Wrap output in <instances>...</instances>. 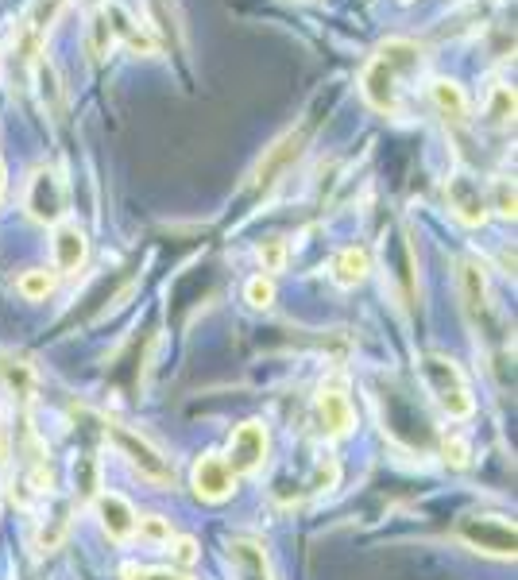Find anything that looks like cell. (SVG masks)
Wrapping results in <instances>:
<instances>
[{
    "mask_svg": "<svg viewBox=\"0 0 518 580\" xmlns=\"http://www.w3.org/2000/svg\"><path fill=\"white\" fill-rule=\"evenodd\" d=\"M418 70H422V47L410 39H387L364 66L360 89L375 113L399 116L403 113V82L414 78Z\"/></svg>",
    "mask_w": 518,
    "mask_h": 580,
    "instance_id": "cell-1",
    "label": "cell"
},
{
    "mask_svg": "<svg viewBox=\"0 0 518 580\" xmlns=\"http://www.w3.org/2000/svg\"><path fill=\"white\" fill-rule=\"evenodd\" d=\"M422 379L430 387V395L437 399V406L449 414V418H472L476 414V395L468 387V376L461 372V364L445 352H426L422 356Z\"/></svg>",
    "mask_w": 518,
    "mask_h": 580,
    "instance_id": "cell-2",
    "label": "cell"
},
{
    "mask_svg": "<svg viewBox=\"0 0 518 580\" xmlns=\"http://www.w3.org/2000/svg\"><path fill=\"white\" fill-rule=\"evenodd\" d=\"M105 434L113 441V449L124 457V464L147 480V484H155V488H171L174 484V461L159 449V445H151L144 434H136V430H128V426H105Z\"/></svg>",
    "mask_w": 518,
    "mask_h": 580,
    "instance_id": "cell-3",
    "label": "cell"
},
{
    "mask_svg": "<svg viewBox=\"0 0 518 580\" xmlns=\"http://www.w3.org/2000/svg\"><path fill=\"white\" fill-rule=\"evenodd\" d=\"M28 205L31 221H39V225H62L66 221V205H70V194H66V182H62V174L51 171V167H39V171L31 174L28 182Z\"/></svg>",
    "mask_w": 518,
    "mask_h": 580,
    "instance_id": "cell-4",
    "label": "cell"
},
{
    "mask_svg": "<svg viewBox=\"0 0 518 580\" xmlns=\"http://www.w3.org/2000/svg\"><path fill=\"white\" fill-rule=\"evenodd\" d=\"M461 538L491 557H515V522L503 515H468L461 519Z\"/></svg>",
    "mask_w": 518,
    "mask_h": 580,
    "instance_id": "cell-5",
    "label": "cell"
},
{
    "mask_svg": "<svg viewBox=\"0 0 518 580\" xmlns=\"http://www.w3.org/2000/svg\"><path fill=\"white\" fill-rule=\"evenodd\" d=\"M267 453H271V434L263 422H244L229 441V464L232 476H256L259 468L267 464Z\"/></svg>",
    "mask_w": 518,
    "mask_h": 580,
    "instance_id": "cell-6",
    "label": "cell"
},
{
    "mask_svg": "<svg viewBox=\"0 0 518 580\" xmlns=\"http://www.w3.org/2000/svg\"><path fill=\"white\" fill-rule=\"evenodd\" d=\"M66 0H35L28 8V16L16 24V35H12V47H16V55L24 58V62H35L39 51H43V39H47V31L55 24L58 8H62Z\"/></svg>",
    "mask_w": 518,
    "mask_h": 580,
    "instance_id": "cell-7",
    "label": "cell"
},
{
    "mask_svg": "<svg viewBox=\"0 0 518 580\" xmlns=\"http://www.w3.org/2000/svg\"><path fill=\"white\" fill-rule=\"evenodd\" d=\"M445 202H449V209L461 217L464 225H484L491 217V205H488V194L480 190V182L472 178V174H449V182H445Z\"/></svg>",
    "mask_w": 518,
    "mask_h": 580,
    "instance_id": "cell-8",
    "label": "cell"
},
{
    "mask_svg": "<svg viewBox=\"0 0 518 580\" xmlns=\"http://www.w3.org/2000/svg\"><path fill=\"white\" fill-rule=\"evenodd\" d=\"M457 279H461V298H464V314H468V321H472L476 329L488 333L491 294H488V275H484V267H480L476 260H464Z\"/></svg>",
    "mask_w": 518,
    "mask_h": 580,
    "instance_id": "cell-9",
    "label": "cell"
},
{
    "mask_svg": "<svg viewBox=\"0 0 518 580\" xmlns=\"http://www.w3.org/2000/svg\"><path fill=\"white\" fill-rule=\"evenodd\" d=\"M317 418H321V430L329 437H345L356 426V410L348 403L345 387L341 383H325L321 395H317Z\"/></svg>",
    "mask_w": 518,
    "mask_h": 580,
    "instance_id": "cell-10",
    "label": "cell"
},
{
    "mask_svg": "<svg viewBox=\"0 0 518 580\" xmlns=\"http://www.w3.org/2000/svg\"><path fill=\"white\" fill-rule=\"evenodd\" d=\"M232 488H236V476L229 472L225 457L205 453L202 461L194 464V492H198V499H205V503H221V499H229L232 495Z\"/></svg>",
    "mask_w": 518,
    "mask_h": 580,
    "instance_id": "cell-11",
    "label": "cell"
},
{
    "mask_svg": "<svg viewBox=\"0 0 518 580\" xmlns=\"http://www.w3.org/2000/svg\"><path fill=\"white\" fill-rule=\"evenodd\" d=\"M302 144H306V128H290V132H283L275 144L263 151V159H259L252 182H256V186H271V182H275V174L287 171V163L298 155V151H302Z\"/></svg>",
    "mask_w": 518,
    "mask_h": 580,
    "instance_id": "cell-12",
    "label": "cell"
},
{
    "mask_svg": "<svg viewBox=\"0 0 518 580\" xmlns=\"http://www.w3.org/2000/svg\"><path fill=\"white\" fill-rule=\"evenodd\" d=\"M229 565L236 580H275L271 557L256 538H229Z\"/></svg>",
    "mask_w": 518,
    "mask_h": 580,
    "instance_id": "cell-13",
    "label": "cell"
},
{
    "mask_svg": "<svg viewBox=\"0 0 518 580\" xmlns=\"http://www.w3.org/2000/svg\"><path fill=\"white\" fill-rule=\"evenodd\" d=\"M97 522H101V530L113 542H128L136 534V511H132V503L124 495L116 492L97 495Z\"/></svg>",
    "mask_w": 518,
    "mask_h": 580,
    "instance_id": "cell-14",
    "label": "cell"
},
{
    "mask_svg": "<svg viewBox=\"0 0 518 580\" xmlns=\"http://www.w3.org/2000/svg\"><path fill=\"white\" fill-rule=\"evenodd\" d=\"M51 248H55V267L58 271H66V275L82 271L89 244H86V232L78 229V225H70V221L55 225V240H51Z\"/></svg>",
    "mask_w": 518,
    "mask_h": 580,
    "instance_id": "cell-15",
    "label": "cell"
},
{
    "mask_svg": "<svg viewBox=\"0 0 518 580\" xmlns=\"http://www.w3.org/2000/svg\"><path fill=\"white\" fill-rule=\"evenodd\" d=\"M35 86H39V101H43V109L62 120L66 116V89L58 82V70L55 62H47V58H35Z\"/></svg>",
    "mask_w": 518,
    "mask_h": 580,
    "instance_id": "cell-16",
    "label": "cell"
},
{
    "mask_svg": "<svg viewBox=\"0 0 518 580\" xmlns=\"http://www.w3.org/2000/svg\"><path fill=\"white\" fill-rule=\"evenodd\" d=\"M105 16H109V24H113V35L116 39H124L136 55H155V39L140 31V24L120 8V4H105Z\"/></svg>",
    "mask_w": 518,
    "mask_h": 580,
    "instance_id": "cell-17",
    "label": "cell"
},
{
    "mask_svg": "<svg viewBox=\"0 0 518 580\" xmlns=\"http://www.w3.org/2000/svg\"><path fill=\"white\" fill-rule=\"evenodd\" d=\"M368 271H372V256L364 248H345V252L333 256V279H337V287H360L368 279Z\"/></svg>",
    "mask_w": 518,
    "mask_h": 580,
    "instance_id": "cell-18",
    "label": "cell"
},
{
    "mask_svg": "<svg viewBox=\"0 0 518 580\" xmlns=\"http://www.w3.org/2000/svg\"><path fill=\"white\" fill-rule=\"evenodd\" d=\"M430 97H433V105L441 109V116H445V120H453V124H464L468 113H472V109H468V97H464V89L457 86V82H445V78H441V82H433Z\"/></svg>",
    "mask_w": 518,
    "mask_h": 580,
    "instance_id": "cell-19",
    "label": "cell"
},
{
    "mask_svg": "<svg viewBox=\"0 0 518 580\" xmlns=\"http://www.w3.org/2000/svg\"><path fill=\"white\" fill-rule=\"evenodd\" d=\"M0 383H4V391L16 399L20 406L31 403V395H35V372H31L28 364H12V360H4L0 364Z\"/></svg>",
    "mask_w": 518,
    "mask_h": 580,
    "instance_id": "cell-20",
    "label": "cell"
},
{
    "mask_svg": "<svg viewBox=\"0 0 518 580\" xmlns=\"http://www.w3.org/2000/svg\"><path fill=\"white\" fill-rule=\"evenodd\" d=\"M116 35H113V24H109V16H105V8L89 20V31H86V51L93 62H105V55L113 51Z\"/></svg>",
    "mask_w": 518,
    "mask_h": 580,
    "instance_id": "cell-21",
    "label": "cell"
},
{
    "mask_svg": "<svg viewBox=\"0 0 518 580\" xmlns=\"http://www.w3.org/2000/svg\"><path fill=\"white\" fill-rule=\"evenodd\" d=\"M484 116H488V124H495V128H511L515 124V93H511V86L491 89V101L488 109H484Z\"/></svg>",
    "mask_w": 518,
    "mask_h": 580,
    "instance_id": "cell-22",
    "label": "cell"
},
{
    "mask_svg": "<svg viewBox=\"0 0 518 580\" xmlns=\"http://www.w3.org/2000/svg\"><path fill=\"white\" fill-rule=\"evenodd\" d=\"M16 290H20L28 302H43V298L55 290V271H47V267H31V271L20 275Z\"/></svg>",
    "mask_w": 518,
    "mask_h": 580,
    "instance_id": "cell-23",
    "label": "cell"
},
{
    "mask_svg": "<svg viewBox=\"0 0 518 580\" xmlns=\"http://www.w3.org/2000/svg\"><path fill=\"white\" fill-rule=\"evenodd\" d=\"M136 530H140V538L151 542V546H167L174 538L171 519H163V515H144V519H136Z\"/></svg>",
    "mask_w": 518,
    "mask_h": 580,
    "instance_id": "cell-24",
    "label": "cell"
},
{
    "mask_svg": "<svg viewBox=\"0 0 518 580\" xmlns=\"http://www.w3.org/2000/svg\"><path fill=\"white\" fill-rule=\"evenodd\" d=\"M244 298H248L252 310H271V302H275V283H271V275H256V279H248Z\"/></svg>",
    "mask_w": 518,
    "mask_h": 580,
    "instance_id": "cell-25",
    "label": "cell"
},
{
    "mask_svg": "<svg viewBox=\"0 0 518 580\" xmlns=\"http://www.w3.org/2000/svg\"><path fill=\"white\" fill-rule=\"evenodd\" d=\"M259 267H263L267 275L283 271V267H287V244H283V240H275V236H271V240H263V244H259Z\"/></svg>",
    "mask_w": 518,
    "mask_h": 580,
    "instance_id": "cell-26",
    "label": "cell"
},
{
    "mask_svg": "<svg viewBox=\"0 0 518 580\" xmlns=\"http://www.w3.org/2000/svg\"><path fill=\"white\" fill-rule=\"evenodd\" d=\"M499 217H507V221H515V182L511 178H499L495 182V202H488Z\"/></svg>",
    "mask_w": 518,
    "mask_h": 580,
    "instance_id": "cell-27",
    "label": "cell"
},
{
    "mask_svg": "<svg viewBox=\"0 0 518 580\" xmlns=\"http://www.w3.org/2000/svg\"><path fill=\"white\" fill-rule=\"evenodd\" d=\"M167 546H171V561L174 565H182V569L198 565V557H202V553H198V542H194V538H186V534H182V538H171Z\"/></svg>",
    "mask_w": 518,
    "mask_h": 580,
    "instance_id": "cell-28",
    "label": "cell"
},
{
    "mask_svg": "<svg viewBox=\"0 0 518 580\" xmlns=\"http://www.w3.org/2000/svg\"><path fill=\"white\" fill-rule=\"evenodd\" d=\"M441 453H445V461L453 464V468H468L472 464V449H468V441L464 437H445V445H441Z\"/></svg>",
    "mask_w": 518,
    "mask_h": 580,
    "instance_id": "cell-29",
    "label": "cell"
},
{
    "mask_svg": "<svg viewBox=\"0 0 518 580\" xmlns=\"http://www.w3.org/2000/svg\"><path fill=\"white\" fill-rule=\"evenodd\" d=\"M124 580H190V577L174 573V569H136V565H124Z\"/></svg>",
    "mask_w": 518,
    "mask_h": 580,
    "instance_id": "cell-30",
    "label": "cell"
},
{
    "mask_svg": "<svg viewBox=\"0 0 518 580\" xmlns=\"http://www.w3.org/2000/svg\"><path fill=\"white\" fill-rule=\"evenodd\" d=\"M4 457H8V434L0 430V461H4Z\"/></svg>",
    "mask_w": 518,
    "mask_h": 580,
    "instance_id": "cell-31",
    "label": "cell"
},
{
    "mask_svg": "<svg viewBox=\"0 0 518 580\" xmlns=\"http://www.w3.org/2000/svg\"><path fill=\"white\" fill-rule=\"evenodd\" d=\"M0 198H4V163H0Z\"/></svg>",
    "mask_w": 518,
    "mask_h": 580,
    "instance_id": "cell-32",
    "label": "cell"
}]
</instances>
